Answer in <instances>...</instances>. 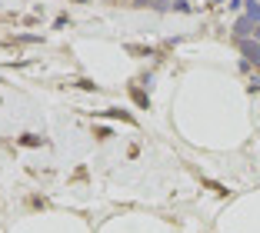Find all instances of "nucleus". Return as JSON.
I'll use <instances>...</instances> for the list:
<instances>
[{"label":"nucleus","mask_w":260,"mask_h":233,"mask_svg":"<svg viewBox=\"0 0 260 233\" xmlns=\"http://www.w3.org/2000/svg\"><path fill=\"white\" fill-rule=\"evenodd\" d=\"M210 4H223V0H210Z\"/></svg>","instance_id":"8"},{"label":"nucleus","mask_w":260,"mask_h":233,"mask_svg":"<svg viewBox=\"0 0 260 233\" xmlns=\"http://www.w3.org/2000/svg\"><path fill=\"white\" fill-rule=\"evenodd\" d=\"M227 7H230V10H240V7H244V0H230Z\"/></svg>","instance_id":"7"},{"label":"nucleus","mask_w":260,"mask_h":233,"mask_svg":"<svg viewBox=\"0 0 260 233\" xmlns=\"http://www.w3.org/2000/svg\"><path fill=\"white\" fill-rule=\"evenodd\" d=\"M134 100H137L140 107H147V104H150V100H147V93H140V90H134Z\"/></svg>","instance_id":"5"},{"label":"nucleus","mask_w":260,"mask_h":233,"mask_svg":"<svg viewBox=\"0 0 260 233\" xmlns=\"http://www.w3.org/2000/svg\"><path fill=\"white\" fill-rule=\"evenodd\" d=\"M134 7H153V10H167V0H134Z\"/></svg>","instance_id":"3"},{"label":"nucleus","mask_w":260,"mask_h":233,"mask_svg":"<svg viewBox=\"0 0 260 233\" xmlns=\"http://www.w3.org/2000/svg\"><path fill=\"white\" fill-rule=\"evenodd\" d=\"M247 17L260 27V4H247Z\"/></svg>","instance_id":"4"},{"label":"nucleus","mask_w":260,"mask_h":233,"mask_svg":"<svg viewBox=\"0 0 260 233\" xmlns=\"http://www.w3.org/2000/svg\"><path fill=\"white\" fill-rule=\"evenodd\" d=\"M174 10H184V14H187V10H190V4H187V0H174Z\"/></svg>","instance_id":"6"},{"label":"nucleus","mask_w":260,"mask_h":233,"mask_svg":"<svg viewBox=\"0 0 260 233\" xmlns=\"http://www.w3.org/2000/svg\"><path fill=\"white\" fill-rule=\"evenodd\" d=\"M77 4H87V0H77Z\"/></svg>","instance_id":"9"},{"label":"nucleus","mask_w":260,"mask_h":233,"mask_svg":"<svg viewBox=\"0 0 260 233\" xmlns=\"http://www.w3.org/2000/svg\"><path fill=\"white\" fill-rule=\"evenodd\" d=\"M250 4H253V0H250Z\"/></svg>","instance_id":"10"},{"label":"nucleus","mask_w":260,"mask_h":233,"mask_svg":"<svg viewBox=\"0 0 260 233\" xmlns=\"http://www.w3.org/2000/svg\"><path fill=\"white\" fill-rule=\"evenodd\" d=\"M253 30H257V23H253V20H250V17H247V14L240 17L237 23H234V37H237V40H247V37H250Z\"/></svg>","instance_id":"1"},{"label":"nucleus","mask_w":260,"mask_h":233,"mask_svg":"<svg viewBox=\"0 0 260 233\" xmlns=\"http://www.w3.org/2000/svg\"><path fill=\"white\" fill-rule=\"evenodd\" d=\"M237 44H240V50H244L247 60L260 63V40H237Z\"/></svg>","instance_id":"2"}]
</instances>
